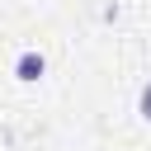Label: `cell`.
Returning <instances> with one entry per match:
<instances>
[{
	"label": "cell",
	"mask_w": 151,
	"mask_h": 151,
	"mask_svg": "<svg viewBox=\"0 0 151 151\" xmlns=\"http://www.w3.org/2000/svg\"><path fill=\"white\" fill-rule=\"evenodd\" d=\"M137 113L151 123V80H146V85H142V94H137Z\"/></svg>",
	"instance_id": "obj_2"
},
{
	"label": "cell",
	"mask_w": 151,
	"mask_h": 151,
	"mask_svg": "<svg viewBox=\"0 0 151 151\" xmlns=\"http://www.w3.org/2000/svg\"><path fill=\"white\" fill-rule=\"evenodd\" d=\"M42 71H47V61H42V52H19L14 57V80H24V85H33V80H42Z\"/></svg>",
	"instance_id": "obj_1"
}]
</instances>
